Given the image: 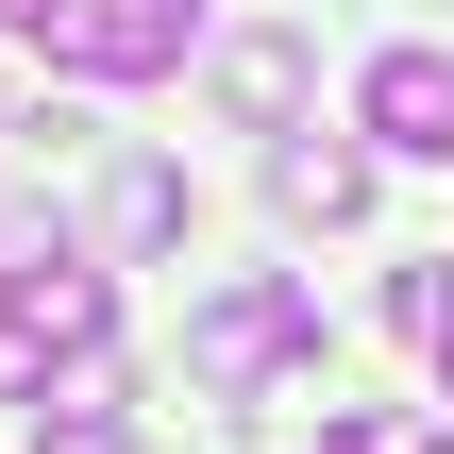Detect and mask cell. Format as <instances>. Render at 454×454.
<instances>
[{
  "label": "cell",
  "mask_w": 454,
  "mask_h": 454,
  "mask_svg": "<svg viewBox=\"0 0 454 454\" xmlns=\"http://www.w3.org/2000/svg\"><path fill=\"white\" fill-rule=\"evenodd\" d=\"M101 337H118V286H101L67 236L0 219V387H34L51 354H67V371H101Z\"/></svg>",
  "instance_id": "obj_1"
},
{
  "label": "cell",
  "mask_w": 454,
  "mask_h": 454,
  "mask_svg": "<svg viewBox=\"0 0 454 454\" xmlns=\"http://www.w3.org/2000/svg\"><path fill=\"white\" fill-rule=\"evenodd\" d=\"M286 354H320V286H286V270H253V286H219V303L185 320V371H202V404H253Z\"/></svg>",
  "instance_id": "obj_2"
},
{
  "label": "cell",
  "mask_w": 454,
  "mask_h": 454,
  "mask_svg": "<svg viewBox=\"0 0 454 454\" xmlns=\"http://www.w3.org/2000/svg\"><path fill=\"white\" fill-rule=\"evenodd\" d=\"M202 17H219V0H67V17H51V67H84V84H168V67L202 51Z\"/></svg>",
  "instance_id": "obj_3"
},
{
  "label": "cell",
  "mask_w": 454,
  "mask_h": 454,
  "mask_svg": "<svg viewBox=\"0 0 454 454\" xmlns=\"http://www.w3.org/2000/svg\"><path fill=\"white\" fill-rule=\"evenodd\" d=\"M354 118H371V152H454V51H371Z\"/></svg>",
  "instance_id": "obj_4"
},
{
  "label": "cell",
  "mask_w": 454,
  "mask_h": 454,
  "mask_svg": "<svg viewBox=\"0 0 454 454\" xmlns=\"http://www.w3.org/2000/svg\"><path fill=\"white\" fill-rule=\"evenodd\" d=\"M270 202L337 236V219H371V152H337V135H286V152H270Z\"/></svg>",
  "instance_id": "obj_5"
},
{
  "label": "cell",
  "mask_w": 454,
  "mask_h": 454,
  "mask_svg": "<svg viewBox=\"0 0 454 454\" xmlns=\"http://www.w3.org/2000/svg\"><path fill=\"white\" fill-rule=\"evenodd\" d=\"M34 454H135V404H118V371H67V387L34 404Z\"/></svg>",
  "instance_id": "obj_6"
},
{
  "label": "cell",
  "mask_w": 454,
  "mask_h": 454,
  "mask_svg": "<svg viewBox=\"0 0 454 454\" xmlns=\"http://www.w3.org/2000/svg\"><path fill=\"white\" fill-rule=\"evenodd\" d=\"M101 219H118V253H168V236H185V168H168V152H118Z\"/></svg>",
  "instance_id": "obj_7"
},
{
  "label": "cell",
  "mask_w": 454,
  "mask_h": 454,
  "mask_svg": "<svg viewBox=\"0 0 454 454\" xmlns=\"http://www.w3.org/2000/svg\"><path fill=\"white\" fill-rule=\"evenodd\" d=\"M219 101L236 118H303V34H236L219 51Z\"/></svg>",
  "instance_id": "obj_8"
},
{
  "label": "cell",
  "mask_w": 454,
  "mask_h": 454,
  "mask_svg": "<svg viewBox=\"0 0 454 454\" xmlns=\"http://www.w3.org/2000/svg\"><path fill=\"white\" fill-rule=\"evenodd\" d=\"M387 320L438 354V337H454V253H438V270H387Z\"/></svg>",
  "instance_id": "obj_9"
},
{
  "label": "cell",
  "mask_w": 454,
  "mask_h": 454,
  "mask_svg": "<svg viewBox=\"0 0 454 454\" xmlns=\"http://www.w3.org/2000/svg\"><path fill=\"white\" fill-rule=\"evenodd\" d=\"M320 454H404V438H387V421H320Z\"/></svg>",
  "instance_id": "obj_10"
},
{
  "label": "cell",
  "mask_w": 454,
  "mask_h": 454,
  "mask_svg": "<svg viewBox=\"0 0 454 454\" xmlns=\"http://www.w3.org/2000/svg\"><path fill=\"white\" fill-rule=\"evenodd\" d=\"M51 17H67V0H0V34H34V51H51Z\"/></svg>",
  "instance_id": "obj_11"
},
{
  "label": "cell",
  "mask_w": 454,
  "mask_h": 454,
  "mask_svg": "<svg viewBox=\"0 0 454 454\" xmlns=\"http://www.w3.org/2000/svg\"><path fill=\"white\" fill-rule=\"evenodd\" d=\"M438 387H454V337H438Z\"/></svg>",
  "instance_id": "obj_12"
},
{
  "label": "cell",
  "mask_w": 454,
  "mask_h": 454,
  "mask_svg": "<svg viewBox=\"0 0 454 454\" xmlns=\"http://www.w3.org/2000/svg\"><path fill=\"white\" fill-rule=\"evenodd\" d=\"M404 454H454V438H404Z\"/></svg>",
  "instance_id": "obj_13"
}]
</instances>
